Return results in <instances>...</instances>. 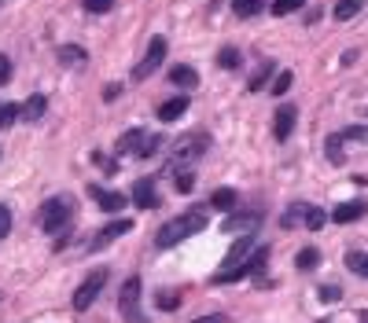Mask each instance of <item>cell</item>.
I'll return each mask as SVG.
<instances>
[{
    "label": "cell",
    "instance_id": "35",
    "mask_svg": "<svg viewBox=\"0 0 368 323\" xmlns=\"http://www.w3.org/2000/svg\"><path fill=\"white\" fill-rule=\"evenodd\" d=\"M269 74H273V63H262V70H258L254 78H251V92H258V89H262V85L269 81Z\"/></svg>",
    "mask_w": 368,
    "mask_h": 323
},
{
    "label": "cell",
    "instance_id": "36",
    "mask_svg": "<svg viewBox=\"0 0 368 323\" xmlns=\"http://www.w3.org/2000/svg\"><path fill=\"white\" fill-rule=\"evenodd\" d=\"M302 213H306V206H302V202H298V206H291V210L284 213V221H280V224H284V228H295V224H298V217H302Z\"/></svg>",
    "mask_w": 368,
    "mask_h": 323
},
{
    "label": "cell",
    "instance_id": "15",
    "mask_svg": "<svg viewBox=\"0 0 368 323\" xmlns=\"http://www.w3.org/2000/svg\"><path fill=\"white\" fill-rule=\"evenodd\" d=\"M251 250H254V243H251V235H240V243L229 250V257H225V265L221 268H236V265H243L247 257H251Z\"/></svg>",
    "mask_w": 368,
    "mask_h": 323
},
{
    "label": "cell",
    "instance_id": "17",
    "mask_svg": "<svg viewBox=\"0 0 368 323\" xmlns=\"http://www.w3.org/2000/svg\"><path fill=\"white\" fill-rule=\"evenodd\" d=\"M170 81L177 85V89H196V85H199V74L192 70V67H181V63H177V67L170 70Z\"/></svg>",
    "mask_w": 368,
    "mask_h": 323
},
{
    "label": "cell",
    "instance_id": "7",
    "mask_svg": "<svg viewBox=\"0 0 368 323\" xmlns=\"http://www.w3.org/2000/svg\"><path fill=\"white\" fill-rule=\"evenodd\" d=\"M144 294V283H140V276H129L122 283V294H118V309L129 316V323H144V316L136 312V301Z\"/></svg>",
    "mask_w": 368,
    "mask_h": 323
},
{
    "label": "cell",
    "instance_id": "32",
    "mask_svg": "<svg viewBox=\"0 0 368 323\" xmlns=\"http://www.w3.org/2000/svg\"><path fill=\"white\" fill-rule=\"evenodd\" d=\"M59 59H63V63H85V48H78V45H63V48H59Z\"/></svg>",
    "mask_w": 368,
    "mask_h": 323
},
{
    "label": "cell",
    "instance_id": "28",
    "mask_svg": "<svg viewBox=\"0 0 368 323\" xmlns=\"http://www.w3.org/2000/svg\"><path fill=\"white\" fill-rule=\"evenodd\" d=\"M15 118H19V103H0V133H8L15 125Z\"/></svg>",
    "mask_w": 368,
    "mask_h": 323
},
{
    "label": "cell",
    "instance_id": "11",
    "mask_svg": "<svg viewBox=\"0 0 368 323\" xmlns=\"http://www.w3.org/2000/svg\"><path fill=\"white\" fill-rule=\"evenodd\" d=\"M133 202H136V210H155V180H147V177H140L136 184H133Z\"/></svg>",
    "mask_w": 368,
    "mask_h": 323
},
{
    "label": "cell",
    "instance_id": "39",
    "mask_svg": "<svg viewBox=\"0 0 368 323\" xmlns=\"http://www.w3.org/2000/svg\"><path fill=\"white\" fill-rule=\"evenodd\" d=\"M192 184H196V173H177V191L184 195V191H192Z\"/></svg>",
    "mask_w": 368,
    "mask_h": 323
},
{
    "label": "cell",
    "instance_id": "6",
    "mask_svg": "<svg viewBox=\"0 0 368 323\" xmlns=\"http://www.w3.org/2000/svg\"><path fill=\"white\" fill-rule=\"evenodd\" d=\"M166 37H151V45H147V52H144V59L136 63V70H133V78L136 81H147L151 74H155L159 67H162V59H166Z\"/></svg>",
    "mask_w": 368,
    "mask_h": 323
},
{
    "label": "cell",
    "instance_id": "12",
    "mask_svg": "<svg viewBox=\"0 0 368 323\" xmlns=\"http://www.w3.org/2000/svg\"><path fill=\"white\" fill-rule=\"evenodd\" d=\"M92 191V199H96V206H100L103 213H118L125 206V195L122 191H107V188H89Z\"/></svg>",
    "mask_w": 368,
    "mask_h": 323
},
{
    "label": "cell",
    "instance_id": "23",
    "mask_svg": "<svg viewBox=\"0 0 368 323\" xmlns=\"http://www.w3.org/2000/svg\"><path fill=\"white\" fill-rule=\"evenodd\" d=\"M302 224H306L309 232H320L324 224H328V213L317 210V206H306V213H302Z\"/></svg>",
    "mask_w": 368,
    "mask_h": 323
},
{
    "label": "cell",
    "instance_id": "34",
    "mask_svg": "<svg viewBox=\"0 0 368 323\" xmlns=\"http://www.w3.org/2000/svg\"><path fill=\"white\" fill-rule=\"evenodd\" d=\"M81 4L89 8L92 15H107V12H111V8H114V0H81Z\"/></svg>",
    "mask_w": 368,
    "mask_h": 323
},
{
    "label": "cell",
    "instance_id": "13",
    "mask_svg": "<svg viewBox=\"0 0 368 323\" xmlns=\"http://www.w3.org/2000/svg\"><path fill=\"white\" fill-rule=\"evenodd\" d=\"M188 114V96H177V100H166L159 107V122H181Z\"/></svg>",
    "mask_w": 368,
    "mask_h": 323
},
{
    "label": "cell",
    "instance_id": "2",
    "mask_svg": "<svg viewBox=\"0 0 368 323\" xmlns=\"http://www.w3.org/2000/svg\"><path fill=\"white\" fill-rule=\"evenodd\" d=\"M265 265H269V246H254L251 257H247L243 265H236V268H218L210 283L221 287V283H236V279H247V276L262 279V276H265ZM262 283H265V279H262Z\"/></svg>",
    "mask_w": 368,
    "mask_h": 323
},
{
    "label": "cell",
    "instance_id": "25",
    "mask_svg": "<svg viewBox=\"0 0 368 323\" xmlns=\"http://www.w3.org/2000/svg\"><path fill=\"white\" fill-rule=\"evenodd\" d=\"M346 268H350V272H357L361 279H368V254L350 250V254H346Z\"/></svg>",
    "mask_w": 368,
    "mask_h": 323
},
{
    "label": "cell",
    "instance_id": "14",
    "mask_svg": "<svg viewBox=\"0 0 368 323\" xmlns=\"http://www.w3.org/2000/svg\"><path fill=\"white\" fill-rule=\"evenodd\" d=\"M258 224H262V217H258V213H232V217L225 221L221 228H225V232H243V235H247V232H254Z\"/></svg>",
    "mask_w": 368,
    "mask_h": 323
},
{
    "label": "cell",
    "instance_id": "31",
    "mask_svg": "<svg viewBox=\"0 0 368 323\" xmlns=\"http://www.w3.org/2000/svg\"><path fill=\"white\" fill-rule=\"evenodd\" d=\"M291 81H295V78H291V70H280L276 78H273V96H276V100L291 89Z\"/></svg>",
    "mask_w": 368,
    "mask_h": 323
},
{
    "label": "cell",
    "instance_id": "8",
    "mask_svg": "<svg viewBox=\"0 0 368 323\" xmlns=\"http://www.w3.org/2000/svg\"><path fill=\"white\" fill-rule=\"evenodd\" d=\"M295 122H298V107L295 103H280L276 107V118H273V136L284 144V140H291V133H295Z\"/></svg>",
    "mask_w": 368,
    "mask_h": 323
},
{
    "label": "cell",
    "instance_id": "20",
    "mask_svg": "<svg viewBox=\"0 0 368 323\" xmlns=\"http://www.w3.org/2000/svg\"><path fill=\"white\" fill-rule=\"evenodd\" d=\"M361 8H365V0H339V4H335V23H350L354 15H361Z\"/></svg>",
    "mask_w": 368,
    "mask_h": 323
},
{
    "label": "cell",
    "instance_id": "42",
    "mask_svg": "<svg viewBox=\"0 0 368 323\" xmlns=\"http://www.w3.org/2000/svg\"><path fill=\"white\" fill-rule=\"evenodd\" d=\"M192 323H225V316H203V320H192Z\"/></svg>",
    "mask_w": 368,
    "mask_h": 323
},
{
    "label": "cell",
    "instance_id": "41",
    "mask_svg": "<svg viewBox=\"0 0 368 323\" xmlns=\"http://www.w3.org/2000/svg\"><path fill=\"white\" fill-rule=\"evenodd\" d=\"M118 92H122V85H107V89H103V100H107V103L118 100Z\"/></svg>",
    "mask_w": 368,
    "mask_h": 323
},
{
    "label": "cell",
    "instance_id": "29",
    "mask_svg": "<svg viewBox=\"0 0 368 323\" xmlns=\"http://www.w3.org/2000/svg\"><path fill=\"white\" fill-rule=\"evenodd\" d=\"M343 144H365V140H368V129L365 125H350V129H343Z\"/></svg>",
    "mask_w": 368,
    "mask_h": 323
},
{
    "label": "cell",
    "instance_id": "4",
    "mask_svg": "<svg viewBox=\"0 0 368 323\" xmlns=\"http://www.w3.org/2000/svg\"><path fill=\"white\" fill-rule=\"evenodd\" d=\"M67 221H70V206H67L63 199H48V202H41V210H37V224H41V232L59 235L63 228H67Z\"/></svg>",
    "mask_w": 368,
    "mask_h": 323
},
{
    "label": "cell",
    "instance_id": "19",
    "mask_svg": "<svg viewBox=\"0 0 368 323\" xmlns=\"http://www.w3.org/2000/svg\"><path fill=\"white\" fill-rule=\"evenodd\" d=\"M45 111H48V100H45V96H30V100L19 107V114H23L26 122H37V118L45 114Z\"/></svg>",
    "mask_w": 368,
    "mask_h": 323
},
{
    "label": "cell",
    "instance_id": "33",
    "mask_svg": "<svg viewBox=\"0 0 368 323\" xmlns=\"http://www.w3.org/2000/svg\"><path fill=\"white\" fill-rule=\"evenodd\" d=\"M302 4H306V0H273V15H291V12H298Z\"/></svg>",
    "mask_w": 368,
    "mask_h": 323
},
{
    "label": "cell",
    "instance_id": "37",
    "mask_svg": "<svg viewBox=\"0 0 368 323\" xmlns=\"http://www.w3.org/2000/svg\"><path fill=\"white\" fill-rule=\"evenodd\" d=\"M8 81H12V59L0 52V85H8Z\"/></svg>",
    "mask_w": 368,
    "mask_h": 323
},
{
    "label": "cell",
    "instance_id": "3",
    "mask_svg": "<svg viewBox=\"0 0 368 323\" xmlns=\"http://www.w3.org/2000/svg\"><path fill=\"white\" fill-rule=\"evenodd\" d=\"M207 151H210V136L196 129V133H188V136L177 140V147H173V162H177V166H192V162H199Z\"/></svg>",
    "mask_w": 368,
    "mask_h": 323
},
{
    "label": "cell",
    "instance_id": "22",
    "mask_svg": "<svg viewBox=\"0 0 368 323\" xmlns=\"http://www.w3.org/2000/svg\"><path fill=\"white\" fill-rule=\"evenodd\" d=\"M262 8H265V0H232V12L240 15V19H254V15H262Z\"/></svg>",
    "mask_w": 368,
    "mask_h": 323
},
{
    "label": "cell",
    "instance_id": "1",
    "mask_svg": "<svg viewBox=\"0 0 368 323\" xmlns=\"http://www.w3.org/2000/svg\"><path fill=\"white\" fill-rule=\"evenodd\" d=\"M203 228H207V213H203V210H188L184 217L166 221L155 232V246H159V250H173V246H181L184 239H192V235L203 232Z\"/></svg>",
    "mask_w": 368,
    "mask_h": 323
},
{
    "label": "cell",
    "instance_id": "38",
    "mask_svg": "<svg viewBox=\"0 0 368 323\" xmlns=\"http://www.w3.org/2000/svg\"><path fill=\"white\" fill-rule=\"evenodd\" d=\"M8 232H12V210H8V206H0V239H4Z\"/></svg>",
    "mask_w": 368,
    "mask_h": 323
},
{
    "label": "cell",
    "instance_id": "21",
    "mask_svg": "<svg viewBox=\"0 0 368 323\" xmlns=\"http://www.w3.org/2000/svg\"><path fill=\"white\" fill-rule=\"evenodd\" d=\"M317 265H320V250H317V246L298 250V257H295V268H298V272H313Z\"/></svg>",
    "mask_w": 368,
    "mask_h": 323
},
{
    "label": "cell",
    "instance_id": "27",
    "mask_svg": "<svg viewBox=\"0 0 368 323\" xmlns=\"http://www.w3.org/2000/svg\"><path fill=\"white\" fill-rule=\"evenodd\" d=\"M159 309L162 312H177L181 309V290H159Z\"/></svg>",
    "mask_w": 368,
    "mask_h": 323
},
{
    "label": "cell",
    "instance_id": "9",
    "mask_svg": "<svg viewBox=\"0 0 368 323\" xmlns=\"http://www.w3.org/2000/svg\"><path fill=\"white\" fill-rule=\"evenodd\" d=\"M368 213V202L365 199H354V202H339V206L331 210V221L335 224H354V221H361Z\"/></svg>",
    "mask_w": 368,
    "mask_h": 323
},
{
    "label": "cell",
    "instance_id": "30",
    "mask_svg": "<svg viewBox=\"0 0 368 323\" xmlns=\"http://www.w3.org/2000/svg\"><path fill=\"white\" fill-rule=\"evenodd\" d=\"M159 147H162V136H151V133H147V136H144V144H140V151H136V158L144 162V158H151V155H155Z\"/></svg>",
    "mask_w": 368,
    "mask_h": 323
},
{
    "label": "cell",
    "instance_id": "16",
    "mask_svg": "<svg viewBox=\"0 0 368 323\" xmlns=\"http://www.w3.org/2000/svg\"><path fill=\"white\" fill-rule=\"evenodd\" d=\"M236 202H240V195H236L232 188H218V191L210 195V206H214V210H221V213H232V210H236Z\"/></svg>",
    "mask_w": 368,
    "mask_h": 323
},
{
    "label": "cell",
    "instance_id": "26",
    "mask_svg": "<svg viewBox=\"0 0 368 323\" xmlns=\"http://www.w3.org/2000/svg\"><path fill=\"white\" fill-rule=\"evenodd\" d=\"M240 63H243L240 48H221V52H218V67H221V70H240Z\"/></svg>",
    "mask_w": 368,
    "mask_h": 323
},
{
    "label": "cell",
    "instance_id": "18",
    "mask_svg": "<svg viewBox=\"0 0 368 323\" xmlns=\"http://www.w3.org/2000/svg\"><path fill=\"white\" fill-rule=\"evenodd\" d=\"M144 136H147L144 129H129V133L118 140V155H136L140 144H144Z\"/></svg>",
    "mask_w": 368,
    "mask_h": 323
},
{
    "label": "cell",
    "instance_id": "5",
    "mask_svg": "<svg viewBox=\"0 0 368 323\" xmlns=\"http://www.w3.org/2000/svg\"><path fill=\"white\" fill-rule=\"evenodd\" d=\"M103 287H107V268H96V272L85 279L78 290H74V309H78V312L92 309V301L103 294Z\"/></svg>",
    "mask_w": 368,
    "mask_h": 323
},
{
    "label": "cell",
    "instance_id": "24",
    "mask_svg": "<svg viewBox=\"0 0 368 323\" xmlns=\"http://www.w3.org/2000/svg\"><path fill=\"white\" fill-rule=\"evenodd\" d=\"M343 147H346V144H343V136H339V133H331V136H328V144H324L331 166H343V162H346V158H343Z\"/></svg>",
    "mask_w": 368,
    "mask_h": 323
},
{
    "label": "cell",
    "instance_id": "10",
    "mask_svg": "<svg viewBox=\"0 0 368 323\" xmlns=\"http://www.w3.org/2000/svg\"><path fill=\"white\" fill-rule=\"evenodd\" d=\"M125 232H133V221H125V217H122V221H111L107 228H100V232L92 235V250H100V246L114 243L118 235H125Z\"/></svg>",
    "mask_w": 368,
    "mask_h": 323
},
{
    "label": "cell",
    "instance_id": "40",
    "mask_svg": "<svg viewBox=\"0 0 368 323\" xmlns=\"http://www.w3.org/2000/svg\"><path fill=\"white\" fill-rule=\"evenodd\" d=\"M317 294H320V301H339V298H343V290H339V287H320Z\"/></svg>",
    "mask_w": 368,
    "mask_h": 323
}]
</instances>
